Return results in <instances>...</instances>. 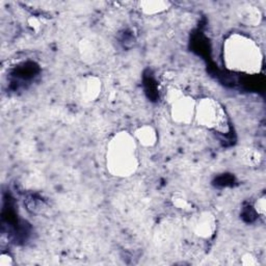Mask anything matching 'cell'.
<instances>
[{
	"label": "cell",
	"instance_id": "obj_1",
	"mask_svg": "<svg viewBox=\"0 0 266 266\" xmlns=\"http://www.w3.org/2000/svg\"><path fill=\"white\" fill-rule=\"evenodd\" d=\"M224 62L232 71L256 74L262 69L263 54L253 39L235 34L229 37L224 45Z\"/></svg>",
	"mask_w": 266,
	"mask_h": 266
},
{
	"label": "cell",
	"instance_id": "obj_2",
	"mask_svg": "<svg viewBox=\"0 0 266 266\" xmlns=\"http://www.w3.org/2000/svg\"><path fill=\"white\" fill-rule=\"evenodd\" d=\"M107 167L109 172L119 177L131 176L137 168L136 142L126 132L115 135L107 149Z\"/></svg>",
	"mask_w": 266,
	"mask_h": 266
},
{
	"label": "cell",
	"instance_id": "obj_3",
	"mask_svg": "<svg viewBox=\"0 0 266 266\" xmlns=\"http://www.w3.org/2000/svg\"><path fill=\"white\" fill-rule=\"evenodd\" d=\"M195 115L202 126L217 131L227 130L226 112L221 104L213 99H203L196 106Z\"/></svg>",
	"mask_w": 266,
	"mask_h": 266
},
{
	"label": "cell",
	"instance_id": "obj_4",
	"mask_svg": "<svg viewBox=\"0 0 266 266\" xmlns=\"http://www.w3.org/2000/svg\"><path fill=\"white\" fill-rule=\"evenodd\" d=\"M196 112V105L192 99L175 93L172 97V115L179 123H189Z\"/></svg>",
	"mask_w": 266,
	"mask_h": 266
},
{
	"label": "cell",
	"instance_id": "obj_5",
	"mask_svg": "<svg viewBox=\"0 0 266 266\" xmlns=\"http://www.w3.org/2000/svg\"><path fill=\"white\" fill-rule=\"evenodd\" d=\"M156 132L150 126H143L136 130L135 139L144 147H151L156 142Z\"/></svg>",
	"mask_w": 266,
	"mask_h": 266
},
{
	"label": "cell",
	"instance_id": "obj_6",
	"mask_svg": "<svg viewBox=\"0 0 266 266\" xmlns=\"http://www.w3.org/2000/svg\"><path fill=\"white\" fill-rule=\"evenodd\" d=\"M212 230H213V220H212V217L209 216L208 214L203 215L198 221V223L196 224L197 234H199L203 237L209 236L211 234Z\"/></svg>",
	"mask_w": 266,
	"mask_h": 266
},
{
	"label": "cell",
	"instance_id": "obj_7",
	"mask_svg": "<svg viewBox=\"0 0 266 266\" xmlns=\"http://www.w3.org/2000/svg\"><path fill=\"white\" fill-rule=\"evenodd\" d=\"M101 88V83L95 79V78H90L85 82V86L83 88V96L86 97L87 100H94L97 96L99 94V91Z\"/></svg>",
	"mask_w": 266,
	"mask_h": 266
},
{
	"label": "cell",
	"instance_id": "obj_8",
	"mask_svg": "<svg viewBox=\"0 0 266 266\" xmlns=\"http://www.w3.org/2000/svg\"><path fill=\"white\" fill-rule=\"evenodd\" d=\"M168 6H170V4L163 2H146L141 4L143 12L147 14H156L163 12L165 9H167Z\"/></svg>",
	"mask_w": 266,
	"mask_h": 266
},
{
	"label": "cell",
	"instance_id": "obj_9",
	"mask_svg": "<svg viewBox=\"0 0 266 266\" xmlns=\"http://www.w3.org/2000/svg\"><path fill=\"white\" fill-rule=\"evenodd\" d=\"M243 18L247 20V23L250 24V25H257L261 21V13L257 8L248 7L245 10Z\"/></svg>",
	"mask_w": 266,
	"mask_h": 266
},
{
	"label": "cell",
	"instance_id": "obj_10",
	"mask_svg": "<svg viewBox=\"0 0 266 266\" xmlns=\"http://www.w3.org/2000/svg\"><path fill=\"white\" fill-rule=\"evenodd\" d=\"M265 207H266V203H265V197H261L260 199H258L256 205H255V209L257 211V213L261 216H264L265 214Z\"/></svg>",
	"mask_w": 266,
	"mask_h": 266
}]
</instances>
